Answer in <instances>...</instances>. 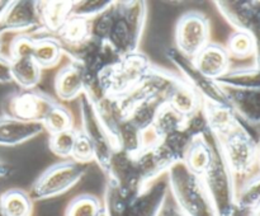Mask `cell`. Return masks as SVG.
I'll return each instance as SVG.
<instances>
[{"instance_id": "cell-29", "label": "cell", "mask_w": 260, "mask_h": 216, "mask_svg": "<svg viewBox=\"0 0 260 216\" xmlns=\"http://www.w3.org/2000/svg\"><path fill=\"white\" fill-rule=\"evenodd\" d=\"M63 56V50L58 40L53 36L36 38L33 60L41 69H51L58 65Z\"/></svg>"}, {"instance_id": "cell-32", "label": "cell", "mask_w": 260, "mask_h": 216, "mask_svg": "<svg viewBox=\"0 0 260 216\" xmlns=\"http://www.w3.org/2000/svg\"><path fill=\"white\" fill-rule=\"evenodd\" d=\"M216 81L223 88L258 89L260 88V68L254 65L236 69L231 68L228 74Z\"/></svg>"}, {"instance_id": "cell-45", "label": "cell", "mask_w": 260, "mask_h": 216, "mask_svg": "<svg viewBox=\"0 0 260 216\" xmlns=\"http://www.w3.org/2000/svg\"><path fill=\"white\" fill-rule=\"evenodd\" d=\"M248 216H260V206L258 208H255V210H254L253 212H251L250 215H248Z\"/></svg>"}, {"instance_id": "cell-42", "label": "cell", "mask_w": 260, "mask_h": 216, "mask_svg": "<svg viewBox=\"0 0 260 216\" xmlns=\"http://www.w3.org/2000/svg\"><path fill=\"white\" fill-rule=\"evenodd\" d=\"M12 81V74H10V58L5 57L0 53V83L7 84Z\"/></svg>"}, {"instance_id": "cell-43", "label": "cell", "mask_w": 260, "mask_h": 216, "mask_svg": "<svg viewBox=\"0 0 260 216\" xmlns=\"http://www.w3.org/2000/svg\"><path fill=\"white\" fill-rule=\"evenodd\" d=\"M160 216H187V215L180 212L175 206H165V207L162 208Z\"/></svg>"}, {"instance_id": "cell-44", "label": "cell", "mask_w": 260, "mask_h": 216, "mask_svg": "<svg viewBox=\"0 0 260 216\" xmlns=\"http://www.w3.org/2000/svg\"><path fill=\"white\" fill-rule=\"evenodd\" d=\"M10 173H12V167H10L8 163L0 160V179H2V178L8 177Z\"/></svg>"}, {"instance_id": "cell-31", "label": "cell", "mask_w": 260, "mask_h": 216, "mask_svg": "<svg viewBox=\"0 0 260 216\" xmlns=\"http://www.w3.org/2000/svg\"><path fill=\"white\" fill-rule=\"evenodd\" d=\"M121 98L123 99L124 104L127 107V112H128L127 118H128V121L144 134L150 131L155 121V117H156L161 106L149 101H139L131 103V102H127L123 97H121Z\"/></svg>"}, {"instance_id": "cell-25", "label": "cell", "mask_w": 260, "mask_h": 216, "mask_svg": "<svg viewBox=\"0 0 260 216\" xmlns=\"http://www.w3.org/2000/svg\"><path fill=\"white\" fill-rule=\"evenodd\" d=\"M203 113L208 122L210 132L213 137H221L233 130L240 122L231 107L217 106L203 102Z\"/></svg>"}, {"instance_id": "cell-12", "label": "cell", "mask_w": 260, "mask_h": 216, "mask_svg": "<svg viewBox=\"0 0 260 216\" xmlns=\"http://www.w3.org/2000/svg\"><path fill=\"white\" fill-rule=\"evenodd\" d=\"M57 102L48 94L36 89L19 90L12 93L5 98L3 103L5 116L20 119L25 122H38L42 124L47 112Z\"/></svg>"}, {"instance_id": "cell-21", "label": "cell", "mask_w": 260, "mask_h": 216, "mask_svg": "<svg viewBox=\"0 0 260 216\" xmlns=\"http://www.w3.org/2000/svg\"><path fill=\"white\" fill-rule=\"evenodd\" d=\"M74 2H37L40 30L55 37L73 14Z\"/></svg>"}, {"instance_id": "cell-36", "label": "cell", "mask_w": 260, "mask_h": 216, "mask_svg": "<svg viewBox=\"0 0 260 216\" xmlns=\"http://www.w3.org/2000/svg\"><path fill=\"white\" fill-rule=\"evenodd\" d=\"M103 211V202L96 196L79 195L70 201L65 216H99Z\"/></svg>"}, {"instance_id": "cell-41", "label": "cell", "mask_w": 260, "mask_h": 216, "mask_svg": "<svg viewBox=\"0 0 260 216\" xmlns=\"http://www.w3.org/2000/svg\"><path fill=\"white\" fill-rule=\"evenodd\" d=\"M71 159L81 163V164H88V163L94 162V151L91 144L80 131H79L75 145H74Z\"/></svg>"}, {"instance_id": "cell-24", "label": "cell", "mask_w": 260, "mask_h": 216, "mask_svg": "<svg viewBox=\"0 0 260 216\" xmlns=\"http://www.w3.org/2000/svg\"><path fill=\"white\" fill-rule=\"evenodd\" d=\"M102 124L113 139L118 127L127 119L128 112L121 97H106L94 104Z\"/></svg>"}, {"instance_id": "cell-50", "label": "cell", "mask_w": 260, "mask_h": 216, "mask_svg": "<svg viewBox=\"0 0 260 216\" xmlns=\"http://www.w3.org/2000/svg\"><path fill=\"white\" fill-rule=\"evenodd\" d=\"M0 4H2V3H0ZM3 4H4V3H3ZM2 7H3V5H0V9H2Z\"/></svg>"}, {"instance_id": "cell-35", "label": "cell", "mask_w": 260, "mask_h": 216, "mask_svg": "<svg viewBox=\"0 0 260 216\" xmlns=\"http://www.w3.org/2000/svg\"><path fill=\"white\" fill-rule=\"evenodd\" d=\"M42 126L46 131H48L50 135L73 129V113L65 106H62L60 103H56L45 116V118L42 121Z\"/></svg>"}, {"instance_id": "cell-18", "label": "cell", "mask_w": 260, "mask_h": 216, "mask_svg": "<svg viewBox=\"0 0 260 216\" xmlns=\"http://www.w3.org/2000/svg\"><path fill=\"white\" fill-rule=\"evenodd\" d=\"M193 63L207 78L217 80L231 69V58L225 46L210 42L194 58Z\"/></svg>"}, {"instance_id": "cell-23", "label": "cell", "mask_w": 260, "mask_h": 216, "mask_svg": "<svg viewBox=\"0 0 260 216\" xmlns=\"http://www.w3.org/2000/svg\"><path fill=\"white\" fill-rule=\"evenodd\" d=\"M216 141L212 135L210 136L197 137L192 141L189 149L185 152L183 164L193 173L202 177L208 169L215 157Z\"/></svg>"}, {"instance_id": "cell-40", "label": "cell", "mask_w": 260, "mask_h": 216, "mask_svg": "<svg viewBox=\"0 0 260 216\" xmlns=\"http://www.w3.org/2000/svg\"><path fill=\"white\" fill-rule=\"evenodd\" d=\"M36 38L29 35H17L12 40L9 46L10 60H19V58L33 57Z\"/></svg>"}, {"instance_id": "cell-6", "label": "cell", "mask_w": 260, "mask_h": 216, "mask_svg": "<svg viewBox=\"0 0 260 216\" xmlns=\"http://www.w3.org/2000/svg\"><path fill=\"white\" fill-rule=\"evenodd\" d=\"M215 139V137H213ZM216 141V140H215ZM216 216H235L236 179L226 165L217 141L212 163L201 177Z\"/></svg>"}, {"instance_id": "cell-38", "label": "cell", "mask_w": 260, "mask_h": 216, "mask_svg": "<svg viewBox=\"0 0 260 216\" xmlns=\"http://www.w3.org/2000/svg\"><path fill=\"white\" fill-rule=\"evenodd\" d=\"M78 134V130L73 127V129L66 130V131L50 135L48 146H50L51 151H52L56 157L61 158V159L63 160L71 159V154H73V149L74 145H75Z\"/></svg>"}, {"instance_id": "cell-1", "label": "cell", "mask_w": 260, "mask_h": 216, "mask_svg": "<svg viewBox=\"0 0 260 216\" xmlns=\"http://www.w3.org/2000/svg\"><path fill=\"white\" fill-rule=\"evenodd\" d=\"M147 19V3L113 2L111 8L90 20L91 37L109 43L121 56L139 51Z\"/></svg>"}, {"instance_id": "cell-48", "label": "cell", "mask_w": 260, "mask_h": 216, "mask_svg": "<svg viewBox=\"0 0 260 216\" xmlns=\"http://www.w3.org/2000/svg\"><path fill=\"white\" fill-rule=\"evenodd\" d=\"M2 48H3V42H2V37H0V52H2Z\"/></svg>"}, {"instance_id": "cell-39", "label": "cell", "mask_w": 260, "mask_h": 216, "mask_svg": "<svg viewBox=\"0 0 260 216\" xmlns=\"http://www.w3.org/2000/svg\"><path fill=\"white\" fill-rule=\"evenodd\" d=\"M113 4L112 0H85V2H74L73 14L75 17L93 20L106 12Z\"/></svg>"}, {"instance_id": "cell-22", "label": "cell", "mask_w": 260, "mask_h": 216, "mask_svg": "<svg viewBox=\"0 0 260 216\" xmlns=\"http://www.w3.org/2000/svg\"><path fill=\"white\" fill-rule=\"evenodd\" d=\"M55 93L61 101H74L84 94V74L79 64L69 61L55 76Z\"/></svg>"}, {"instance_id": "cell-33", "label": "cell", "mask_w": 260, "mask_h": 216, "mask_svg": "<svg viewBox=\"0 0 260 216\" xmlns=\"http://www.w3.org/2000/svg\"><path fill=\"white\" fill-rule=\"evenodd\" d=\"M0 205L5 216H32V197L29 193L20 188H10L2 192Z\"/></svg>"}, {"instance_id": "cell-27", "label": "cell", "mask_w": 260, "mask_h": 216, "mask_svg": "<svg viewBox=\"0 0 260 216\" xmlns=\"http://www.w3.org/2000/svg\"><path fill=\"white\" fill-rule=\"evenodd\" d=\"M184 121L185 117L178 113L169 104L161 106L156 117H155L151 129H150V132L154 137L152 141H160V140L165 139V137L182 130L183 126H184Z\"/></svg>"}, {"instance_id": "cell-7", "label": "cell", "mask_w": 260, "mask_h": 216, "mask_svg": "<svg viewBox=\"0 0 260 216\" xmlns=\"http://www.w3.org/2000/svg\"><path fill=\"white\" fill-rule=\"evenodd\" d=\"M88 172V164L65 159L48 167L32 184L30 197L43 201L57 197L78 184Z\"/></svg>"}, {"instance_id": "cell-26", "label": "cell", "mask_w": 260, "mask_h": 216, "mask_svg": "<svg viewBox=\"0 0 260 216\" xmlns=\"http://www.w3.org/2000/svg\"><path fill=\"white\" fill-rule=\"evenodd\" d=\"M260 206V172L236 186L235 216H248Z\"/></svg>"}, {"instance_id": "cell-4", "label": "cell", "mask_w": 260, "mask_h": 216, "mask_svg": "<svg viewBox=\"0 0 260 216\" xmlns=\"http://www.w3.org/2000/svg\"><path fill=\"white\" fill-rule=\"evenodd\" d=\"M168 186L175 207L187 216H216L202 179L183 163L168 170Z\"/></svg>"}, {"instance_id": "cell-46", "label": "cell", "mask_w": 260, "mask_h": 216, "mask_svg": "<svg viewBox=\"0 0 260 216\" xmlns=\"http://www.w3.org/2000/svg\"><path fill=\"white\" fill-rule=\"evenodd\" d=\"M258 169L260 172V140L258 141Z\"/></svg>"}, {"instance_id": "cell-19", "label": "cell", "mask_w": 260, "mask_h": 216, "mask_svg": "<svg viewBox=\"0 0 260 216\" xmlns=\"http://www.w3.org/2000/svg\"><path fill=\"white\" fill-rule=\"evenodd\" d=\"M45 131L42 124L25 122L3 114L0 117V146H17Z\"/></svg>"}, {"instance_id": "cell-47", "label": "cell", "mask_w": 260, "mask_h": 216, "mask_svg": "<svg viewBox=\"0 0 260 216\" xmlns=\"http://www.w3.org/2000/svg\"><path fill=\"white\" fill-rule=\"evenodd\" d=\"M0 197H2V191H0ZM0 216H5L4 212H3V210H2V205H0Z\"/></svg>"}, {"instance_id": "cell-37", "label": "cell", "mask_w": 260, "mask_h": 216, "mask_svg": "<svg viewBox=\"0 0 260 216\" xmlns=\"http://www.w3.org/2000/svg\"><path fill=\"white\" fill-rule=\"evenodd\" d=\"M225 48L231 60L233 58L246 60L249 57H254V53H255V45H254L253 38L248 33L241 32V30H235L229 37Z\"/></svg>"}, {"instance_id": "cell-49", "label": "cell", "mask_w": 260, "mask_h": 216, "mask_svg": "<svg viewBox=\"0 0 260 216\" xmlns=\"http://www.w3.org/2000/svg\"><path fill=\"white\" fill-rule=\"evenodd\" d=\"M99 216H106V212H104V208H103V211H102L101 215H99Z\"/></svg>"}, {"instance_id": "cell-13", "label": "cell", "mask_w": 260, "mask_h": 216, "mask_svg": "<svg viewBox=\"0 0 260 216\" xmlns=\"http://www.w3.org/2000/svg\"><path fill=\"white\" fill-rule=\"evenodd\" d=\"M180 80L182 78L174 75L170 71L152 65L139 86L129 94L124 96L123 98L131 103L139 101H149L160 106L168 104L173 90L180 83Z\"/></svg>"}, {"instance_id": "cell-9", "label": "cell", "mask_w": 260, "mask_h": 216, "mask_svg": "<svg viewBox=\"0 0 260 216\" xmlns=\"http://www.w3.org/2000/svg\"><path fill=\"white\" fill-rule=\"evenodd\" d=\"M215 4L235 30L248 33L253 38L254 66L260 68V0H218Z\"/></svg>"}, {"instance_id": "cell-5", "label": "cell", "mask_w": 260, "mask_h": 216, "mask_svg": "<svg viewBox=\"0 0 260 216\" xmlns=\"http://www.w3.org/2000/svg\"><path fill=\"white\" fill-rule=\"evenodd\" d=\"M215 140L230 172L241 182L258 172V141L251 136L243 122L228 134Z\"/></svg>"}, {"instance_id": "cell-16", "label": "cell", "mask_w": 260, "mask_h": 216, "mask_svg": "<svg viewBox=\"0 0 260 216\" xmlns=\"http://www.w3.org/2000/svg\"><path fill=\"white\" fill-rule=\"evenodd\" d=\"M107 182L113 184L121 195L134 196L144 188L135 162V155L116 150L106 172Z\"/></svg>"}, {"instance_id": "cell-8", "label": "cell", "mask_w": 260, "mask_h": 216, "mask_svg": "<svg viewBox=\"0 0 260 216\" xmlns=\"http://www.w3.org/2000/svg\"><path fill=\"white\" fill-rule=\"evenodd\" d=\"M79 111H80L81 124V130H79V131L91 144L94 151V162L99 165L102 172L106 174L112 155L117 150L113 139L107 131L104 125L102 124L94 104L84 94L79 98Z\"/></svg>"}, {"instance_id": "cell-34", "label": "cell", "mask_w": 260, "mask_h": 216, "mask_svg": "<svg viewBox=\"0 0 260 216\" xmlns=\"http://www.w3.org/2000/svg\"><path fill=\"white\" fill-rule=\"evenodd\" d=\"M113 141L117 150H121L129 155L139 154L147 144L144 132L134 126L128 118L118 127L113 136Z\"/></svg>"}, {"instance_id": "cell-30", "label": "cell", "mask_w": 260, "mask_h": 216, "mask_svg": "<svg viewBox=\"0 0 260 216\" xmlns=\"http://www.w3.org/2000/svg\"><path fill=\"white\" fill-rule=\"evenodd\" d=\"M168 104L173 109L180 113L182 116L188 117L190 114L200 111L203 106V101L184 80H180V83L175 86L170 96Z\"/></svg>"}, {"instance_id": "cell-11", "label": "cell", "mask_w": 260, "mask_h": 216, "mask_svg": "<svg viewBox=\"0 0 260 216\" xmlns=\"http://www.w3.org/2000/svg\"><path fill=\"white\" fill-rule=\"evenodd\" d=\"M211 42V24L201 12H188L175 27V50L188 58H194Z\"/></svg>"}, {"instance_id": "cell-14", "label": "cell", "mask_w": 260, "mask_h": 216, "mask_svg": "<svg viewBox=\"0 0 260 216\" xmlns=\"http://www.w3.org/2000/svg\"><path fill=\"white\" fill-rule=\"evenodd\" d=\"M37 2L15 0L5 2L0 9V37L7 33L28 35L30 30H40Z\"/></svg>"}, {"instance_id": "cell-3", "label": "cell", "mask_w": 260, "mask_h": 216, "mask_svg": "<svg viewBox=\"0 0 260 216\" xmlns=\"http://www.w3.org/2000/svg\"><path fill=\"white\" fill-rule=\"evenodd\" d=\"M151 68V61L140 51L122 56L118 63L101 74L95 91L89 101L95 104L106 97L127 96L139 86Z\"/></svg>"}, {"instance_id": "cell-10", "label": "cell", "mask_w": 260, "mask_h": 216, "mask_svg": "<svg viewBox=\"0 0 260 216\" xmlns=\"http://www.w3.org/2000/svg\"><path fill=\"white\" fill-rule=\"evenodd\" d=\"M167 56L170 63L177 66L179 73L182 74L183 80L202 98L203 102L217 104V106L231 107L222 86L216 80L207 78L205 74L201 73L192 58L185 57L174 47H170L167 51Z\"/></svg>"}, {"instance_id": "cell-17", "label": "cell", "mask_w": 260, "mask_h": 216, "mask_svg": "<svg viewBox=\"0 0 260 216\" xmlns=\"http://www.w3.org/2000/svg\"><path fill=\"white\" fill-rule=\"evenodd\" d=\"M223 90L230 102L231 108L240 121L254 126H260V88H223Z\"/></svg>"}, {"instance_id": "cell-20", "label": "cell", "mask_w": 260, "mask_h": 216, "mask_svg": "<svg viewBox=\"0 0 260 216\" xmlns=\"http://www.w3.org/2000/svg\"><path fill=\"white\" fill-rule=\"evenodd\" d=\"M61 43L63 55L70 56L83 48L91 40L90 20L71 15L60 32L55 36Z\"/></svg>"}, {"instance_id": "cell-15", "label": "cell", "mask_w": 260, "mask_h": 216, "mask_svg": "<svg viewBox=\"0 0 260 216\" xmlns=\"http://www.w3.org/2000/svg\"><path fill=\"white\" fill-rule=\"evenodd\" d=\"M135 162L144 187L159 179L162 173L178 163L161 141L147 142L144 149L135 155Z\"/></svg>"}, {"instance_id": "cell-28", "label": "cell", "mask_w": 260, "mask_h": 216, "mask_svg": "<svg viewBox=\"0 0 260 216\" xmlns=\"http://www.w3.org/2000/svg\"><path fill=\"white\" fill-rule=\"evenodd\" d=\"M10 74L14 81L23 90L35 89L41 81L42 69L36 64L33 57L10 60Z\"/></svg>"}, {"instance_id": "cell-2", "label": "cell", "mask_w": 260, "mask_h": 216, "mask_svg": "<svg viewBox=\"0 0 260 216\" xmlns=\"http://www.w3.org/2000/svg\"><path fill=\"white\" fill-rule=\"evenodd\" d=\"M169 186L157 179L134 196H123L113 184L107 182L103 208L106 216H160L165 207Z\"/></svg>"}]
</instances>
